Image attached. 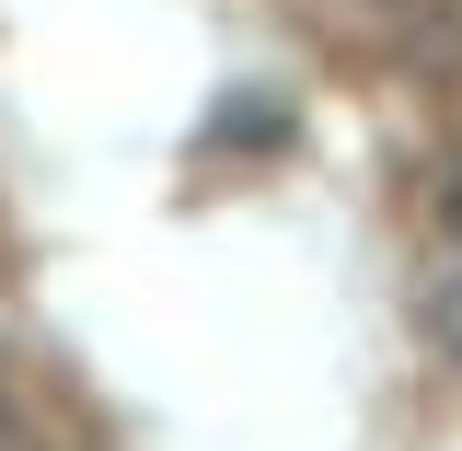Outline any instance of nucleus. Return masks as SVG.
Wrapping results in <instances>:
<instances>
[{"label": "nucleus", "mask_w": 462, "mask_h": 451, "mask_svg": "<svg viewBox=\"0 0 462 451\" xmlns=\"http://www.w3.org/2000/svg\"><path fill=\"white\" fill-rule=\"evenodd\" d=\"M416 301H428V336H439V347L462 359V255H451V267H439L428 289H416Z\"/></svg>", "instance_id": "1"}, {"label": "nucleus", "mask_w": 462, "mask_h": 451, "mask_svg": "<svg viewBox=\"0 0 462 451\" xmlns=\"http://www.w3.org/2000/svg\"><path fill=\"white\" fill-rule=\"evenodd\" d=\"M439 221H451V243H462V163H451V185H439Z\"/></svg>", "instance_id": "2"}]
</instances>
